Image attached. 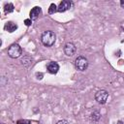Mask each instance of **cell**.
<instances>
[{
	"mask_svg": "<svg viewBox=\"0 0 124 124\" xmlns=\"http://www.w3.org/2000/svg\"><path fill=\"white\" fill-rule=\"evenodd\" d=\"M56 41V35L51 30L45 31L41 36V42L45 46H51Z\"/></svg>",
	"mask_w": 124,
	"mask_h": 124,
	"instance_id": "6da1fadb",
	"label": "cell"
},
{
	"mask_svg": "<svg viewBox=\"0 0 124 124\" xmlns=\"http://www.w3.org/2000/svg\"><path fill=\"white\" fill-rule=\"evenodd\" d=\"M22 49L18 44H13L8 48V55L11 58H17L21 55Z\"/></svg>",
	"mask_w": 124,
	"mask_h": 124,
	"instance_id": "7a4b0ae2",
	"label": "cell"
},
{
	"mask_svg": "<svg viewBox=\"0 0 124 124\" xmlns=\"http://www.w3.org/2000/svg\"><path fill=\"white\" fill-rule=\"evenodd\" d=\"M75 67L78 71H85L88 68V60L83 56H78L75 59Z\"/></svg>",
	"mask_w": 124,
	"mask_h": 124,
	"instance_id": "3957f363",
	"label": "cell"
},
{
	"mask_svg": "<svg viewBox=\"0 0 124 124\" xmlns=\"http://www.w3.org/2000/svg\"><path fill=\"white\" fill-rule=\"evenodd\" d=\"M108 98V92L105 89H101L95 93V100L101 105L106 104Z\"/></svg>",
	"mask_w": 124,
	"mask_h": 124,
	"instance_id": "277c9868",
	"label": "cell"
},
{
	"mask_svg": "<svg viewBox=\"0 0 124 124\" xmlns=\"http://www.w3.org/2000/svg\"><path fill=\"white\" fill-rule=\"evenodd\" d=\"M73 6H74L73 1L64 0V1L60 2V4L58 5V7H57V12H59V13H64V12L70 10L71 8H73Z\"/></svg>",
	"mask_w": 124,
	"mask_h": 124,
	"instance_id": "5b68a950",
	"label": "cell"
},
{
	"mask_svg": "<svg viewBox=\"0 0 124 124\" xmlns=\"http://www.w3.org/2000/svg\"><path fill=\"white\" fill-rule=\"evenodd\" d=\"M64 53L67 55V56H74L77 52V47L76 46L73 44V43H67L65 46H64Z\"/></svg>",
	"mask_w": 124,
	"mask_h": 124,
	"instance_id": "8992f818",
	"label": "cell"
},
{
	"mask_svg": "<svg viewBox=\"0 0 124 124\" xmlns=\"http://www.w3.org/2000/svg\"><path fill=\"white\" fill-rule=\"evenodd\" d=\"M46 70L49 74H52V75H55L58 70H59V65L57 62H54V61H50L47 65H46Z\"/></svg>",
	"mask_w": 124,
	"mask_h": 124,
	"instance_id": "52a82bcc",
	"label": "cell"
},
{
	"mask_svg": "<svg viewBox=\"0 0 124 124\" xmlns=\"http://www.w3.org/2000/svg\"><path fill=\"white\" fill-rule=\"evenodd\" d=\"M41 14H42V9H41V7L36 6V7L32 8L31 11H30V13H29L30 19H31V20H35V19H37Z\"/></svg>",
	"mask_w": 124,
	"mask_h": 124,
	"instance_id": "ba28073f",
	"label": "cell"
},
{
	"mask_svg": "<svg viewBox=\"0 0 124 124\" xmlns=\"http://www.w3.org/2000/svg\"><path fill=\"white\" fill-rule=\"evenodd\" d=\"M17 29V24L13 22V21H7L6 24H5V30L10 32V33H13L15 32L16 30Z\"/></svg>",
	"mask_w": 124,
	"mask_h": 124,
	"instance_id": "9c48e42d",
	"label": "cell"
},
{
	"mask_svg": "<svg viewBox=\"0 0 124 124\" xmlns=\"http://www.w3.org/2000/svg\"><path fill=\"white\" fill-rule=\"evenodd\" d=\"M14 10H15V8H14V5H13L12 3H8V4H6V5L4 6V11H5L6 14L13 13Z\"/></svg>",
	"mask_w": 124,
	"mask_h": 124,
	"instance_id": "30bf717a",
	"label": "cell"
},
{
	"mask_svg": "<svg viewBox=\"0 0 124 124\" xmlns=\"http://www.w3.org/2000/svg\"><path fill=\"white\" fill-rule=\"evenodd\" d=\"M56 12H57V6L54 3H51L49 5V8H48V14L49 15H52V14H54Z\"/></svg>",
	"mask_w": 124,
	"mask_h": 124,
	"instance_id": "8fae6325",
	"label": "cell"
},
{
	"mask_svg": "<svg viewBox=\"0 0 124 124\" xmlns=\"http://www.w3.org/2000/svg\"><path fill=\"white\" fill-rule=\"evenodd\" d=\"M100 116H101L100 112L96 110V111H93V113L91 114V119H92L93 121H98V120L100 119Z\"/></svg>",
	"mask_w": 124,
	"mask_h": 124,
	"instance_id": "7c38bea8",
	"label": "cell"
},
{
	"mask_svg": "<svg viewBox=\"0 0 124 124\" xmlns=\"http://www.w3.org/2000/svg\"><path fill=\"white\" fill-rule=\"evenodd\" d=\"M16 123L17 124H31V121L30 120H27V119H20Z\"/></svg>",
	"mask_w": 124,
	"mask_h": 124,
	"instance_id": "4fadbf2b",
	"label": "cell"
},
{
	"mask_svg": "<svg viewBox=\"0 0 124 124\" xmlns=\"http://www.w3.org/2000/svg\"><path fill=\"white\" fill-rule=\"evenodd\" d=\"M24 23H25L26 26H30V25L32 24V20H31L30 18H27V19L24 20Z\"/></svg>",
	"mask_w": 124,
	"mask_h": 124,
	"instance_id": "5bb4252c",
	"label": "cell"
},
{
	"mask_svg": "<svg viewBox=\"0 0 124 124\" xmlns=\"http://www.w3.org/2000/svg\"><path fill=\"white\" fill-rule=\"evenodd\" d=\"M56 124H70V123H69L67 120H64V119H62V120H59V121H58Z\"/></svg>",
	"mask_w": 124,
	"mask_h": 124,
	"instance_id": "9a60e30c",
	"label": "cell"
},
{
	"mask_svg": "<svg viewBox=\"0 0 124 124\" xmlns=\"http://www.w3.org/2000/svg\"><path fill=\"white\" fill-rule=\"evenodd\" d=\"M36 78H37V79H42L43 78V74L42 73H36Z\"/></svg>",
	"mask_w": 124,
	"mask_h": 124,
	"instance_id": "2e32d148",
	"label": "cell"
},
{
	"mask_svg": "<svg viewBox=\"0 0 124 124\" xmlns=\"http://www.w3.org/2000/svg\"><path fill=\"white\" fill-rule=\"evenodd\" d=\"M120 6H121L122 8H124V0H121V1H120Z\"/></svg>",
	"mask_w": 124,
	"mask_h": 124,
	"instance_id": "e0dca14e",
	"label": "cell"
},
{
	"mask_svg": "<svg viewBox=\"0 0 124 124\" xmlns=\"http://www.w3.org/2000/svg\"><path fill=\"white\" fill-rule=\"evenodd\" d=\"M116 124H124V123H123V122H122V121H118V122H117V123H116Z\"/></svg>",
	"mask_w": 124,
	"mask_h": 124,
	"instance_id": "ac0fdd59",
	"label": "cell"
},
{
	"mask_svg": "<svg viewBox=\"0 0 124 124\" xmlns=\"http://www.w3.org/2000/svg\"><path fill=\"white\" fill-rule=\"evenodd\" d=\"M1 124H5V123H1Z\"/></svg>",
	"mask_w": 124,
	"mask_h": 124,
	"instance_id": "d6986e66",
	"label": "cell"
}]
</instances>
